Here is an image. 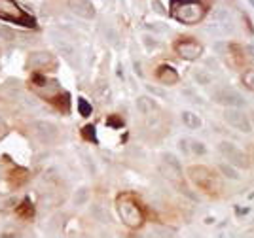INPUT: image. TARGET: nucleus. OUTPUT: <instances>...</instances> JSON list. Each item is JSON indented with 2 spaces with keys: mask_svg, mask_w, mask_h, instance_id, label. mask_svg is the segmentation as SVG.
I'll return each mask as SVG.
<instances>
[{
  "mask_svg": "<svg viewBox=\"0 0 254 238\" xmlns=\"http://www.w3.org/2000/svg\"><path fill=\"white\" fill-rule=\"evenodd\" d=\"M17 216L23 219H32L34 218V206H32V202L31 200H23L21 204L17 206Z\"/></svg>",
  "mask_w": 254,
  "mask_h": 238,
  "instance_id": "nucleus-10",
  "label": "nucleus"
},
{
  "mask_svg": "<svg viewBox=\"0 0 254 238\" xmlns=\"http://www.w3.org/2000/svg\"><path fill=\"white\" fill-rule=\"evenodd\" d=\"M116 212L124 225L129 229H140L144 225V208L138 202V198L131 193H122L116 198Z\"/></svg>",
  "mask_w": 254,
  "mask_h": 238,
  "instance_id": "nucleus-1",
  "label": "nucleus"
},
{
  "mask_svg": "<svg viewBox=\"0 0 254 238\" xmlns=\"http://www.w3.org/2000/svg\"><path fill=\"white\" fill-rule=\"evenodd\" d=\"M190 2H201V0H171V6H179V4H190Z\"/></svg>",
  "mask_w": 254,
  "mask_h": 238,
  "instance_id": "nucleus-14",
  "label": "nucleus"
},
{
  "mask_svg": "<svg viewBox=\"0 0 254 238\" xmlns=\"http://www.w3.org/2000/svg\"><path fill=\"white\" fill-rule=\"evenodd\" d=\"M188 176H190L191 184L201 189L205 195L209 197H218L220 191H222V184H220V178L218 174L212 170V168H207V166H190L188 168Z\"/></svg>",
  "mask_w": 254,
  "mask_h": 238,
  "instance_id": "nucleus-2",
  "label": "nucleus"
},
{
  "mask_svg": "<svg viewBox=\"0 0 254 238\" xmlns=\"http://www.w3.org/2000/svg\"><path fill=\"white\" fill-rule=\"evenodd\" d=\"M27 178H29V172L25 168H15L10 174V184L13 186V189H17L23 182H27Z\"/></svg>",
  "mask_w": 254,
  "mask_h": 238,
  "instance_id": "nucleus-9",
  "label": "nucleus"
},
{
  "mask_svg": "<svg viewBox=\"0 0 254 238\" xmlns=\"http://www.w3.org/2000/svg\"><path fill=\"white\" fill-rule=\"evenodd\" d=\"M68 4L82 17H91L93 15V8H91V4L87 0H68Z\"/></svg>",
  "mask_w": 254,
  "mask_h": 238,
  "instance_id": "nucleus-8",
  "label": "nucleus"
},
{
  "mask_svg": "<svg viewBox=\"0 0 254 238\" xmlns=\"http://www.w3.org/2000/svg\"><path fill=\"white\" fill-rule=\"evenodd\" d=\"M0 19L21 25V27H27V29H34L36 27L34 17H32L31 13H27L13 0H0Z\"/></svg>",
  "mask_w": 254,
  "mask_h": 238,
  "instance_id": "nucleus-3",
  "label": "nucleus"
},
{
  "mask_svg": "<svg viewBox=\"0 0 254 238\" xmlns=\"http://www.w3.org/2000/svg\"><path fill=\"white\" fill-rule=\"evenodd\" d=\"M209 6H203L201 2H190V4H179L171 6V15L184 25H195L207 15Z\"/></svg>",
  "mask_w": 254,
  "mask_h": 238,
  "instance_id": "nucleus-4",
  "label": "nucleus"
},
{
  "mask_svg": "<svg viewBox=\"0 0 254 238\" xmlns=\"http://www.w3.org/2000/svg\"><path fill=\"white\" fill-rule=\"evenodd\" d=\"M241 82H243V85L249 89V91H253V93H254V68H251V70L243 72V76H241Z\"/></svg>",
  "mask_w": 254,
  "mask_h": 238,
  "instance_id": "nucleus-11",
  "label": "nucleus"
},
{
  "mask_svg": "<svg viewBox=\"0 0 254 238\" xmlns=\"http://www.w3.org/2000/svg\"><path fill=\"white\" fill-rule=\"evenodd\" d=\"M27 66L34 70V72H50L55 68V59H53V55L46 51H34L31 53V57H29V61H27Z\"/></svg>",
  "mask_w": 254,
  "mask_h": 238,
  "instance_id": "nucleus-6",
  "label": "nucleus"
},
{
  "mask_svg": "<svg viewBox=\"0 0 254 238\" xmlns=\"http://www.w3.org/2000/svg\"><path fill=\"white\" fill-rule=\"evenodd\" d=\"M175 51L184 61H195L203 53V46L193 38H180L179 42H175Z\"/></svg>",
  "mask_w": 254,
  "mask_h": 238,
  "instance_id": "nucleus-5",
  "label": "nucleus"
},
{
  "mask_svg": "<svg viewBox=\"0 0 254 238\" xmlns=\"http://www.w3.org/2000/svg\"><path fill=\"white\" fill-rule=\"evenodd\" d=\"M78 104H80V114L84 115V117L91 114V104H89V102H85L84 98H80V102H78Z\"/></svg>",
  "mask_w": 254,
  "mask_h": 238,
  "instance_id": "nucleus-12",
  "label": "nucleus"
},
{
  "mask_svg": "<svg viewBox=\"0 0 254 238\" xmlns=\"http://www.w3.org/2000/svg\"><path fill=\"white\" fill-rule=\"evenodd\" d=\"M82 135L85 136V138H89L91 142H97V138H95V131H93V125H87L84 131H82Z\"/></svg>",
  "mask_w": 254,
  "mask_h": 238,
  "instance_id": "nucleus-13",
  "label": "nucleus"
},
{
  "mask_svg": "<svg viewBox=\"0 0 254 238\" xmlns=\"http://www.w3.org/2000/svg\"><path fill=\"white\" fill-rule=\"evenodd\" d=\"M156 78H158L163 85H175V83L179 82V74H177V70H175L173 66H169V64H161L158 70H156Z\"/></svg>",
  "mask_w": 254,
  "mask_h": 238,
  "instance_id": "nucleus-7",
  "label": "nucleus"
}]
</instances>
